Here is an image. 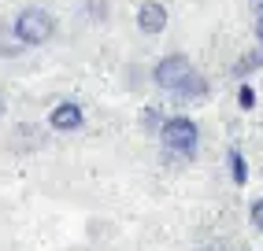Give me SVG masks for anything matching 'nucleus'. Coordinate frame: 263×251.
Returning a JSON list of instances; mask_svg holds the SVG:
<instances>
[{
	"label": "nucleus",
	"mask_w": 263,
	"mask_h": 251,
	"mask_svg": "<svg viewBox=\"0 0 263 251\" xmlns=\"http://www.w3.org/2000/svg\"><path fill=\"white\" fill-rule=\"evenodd\" d=\"M15 37H19L26 48H37V45H48L52 33H56V19H52L48 8H23L19 15H15Z\"/></svg>",
	"instance_id": "nucleus-1"
},
{
	"label": "nucleus",
	"mask_w": 263,
	"mask_h": 251,
	"mask_svg": "<svg viewBox=\"0 0 263 251\" xmlns=\"http://www.w3.org/2000/svg\"><path fill=\"white\" fill-rule=\"evenodd\" d=\"M160 140H163L167 152L193 155V152H197V140H200V130H197V122H193V118L174 115V118H163V126H160Z\"/></svg>",
	"instance_id": "nucleus-2"
},
{
	"label": "nucleus",
	"mask_w": 263,
	"mask_h": 251,
	"mask_svg": "<svg viewBox=\"0 0 263 251\" xmlns=\"http://www.w3.org/2000/svg\"><path fill=\"white\" fill-rule=\"evenodd\" d=\"M189 74H193V63H189L185 56H167V59L156 63V70H152L156 85H160V89H171V93H178V85H182Z\"/></svg>",
	"instance_id": "nucleus-3"
},
{
	"label": "nucleus",
	"mask_w": 263,
	"mask_h": 251,
	"mask_svg": "<svg viewBox=\"0 0 263 251\" xmlns=\"http://www.w3.org/2000/svg\"><path fill=\"white\" fill-rule=\"evenodd\" d=\"M82 122H85V115L78 103H56L48 115V126L56 133H74V130H82Z\"/></svg>",
	"instance_id": "nucleus-4"
},
{
	"label": "nucleus",
	"mask_w": 263,
	"mask_h": 251,
	"mask_svg": "<svg viewBox=\"0 0 263 251\" xmlns=\"http://www.w3.org/2000/svg\"><path fill=\"white\" fill-rule=\"evenodd\" d=\"M163 26H167V11H163V4L145 0V4L137 8V30H141V33H163Z\"/></svg>",
	"instance_id": "nucleus-5"
},
{
	"label": "nucleus",
	"mask_w": 263,
	"mask_h": 251,
	"mask_svg": "<svg viewBox=\"0 0 263 251\" xmlns=\"http://www.w3.org/2000/svg\"><path fill=\"white\" fill-rule=\"evenodd\" d=\"M204 93H208V78L197 74V70H193V74L178 85V96H189V100H197V96H204Z\"/></svg>",
	"instance_id": "nucleus-6"
},
{
	"label": "nucleus",
	"mask_w": 263,
	"mask_h": 251,
	"mask_svg": "<svg viewBox=\"0 0 263 251\" xmlns=\"http://www.w3.org/2000/svg\"><path fill=\"white\" fill-rule=\"evenodd\" d=\"M259 67H263V48L245 52V56L237 59V67H234V74H237V78H245V74H252V70H259Z\"/></svg>",
	"instance_id": "nucleus-7"
},
{
	"label": "nucleus",
	"mask_w": 263,
	"mask_h": 251,
	"mask_svg": "<svg viewBox=\"0 0 263 251\" xmlns=\"http://www.w3.org/2000/svg\"><path fill=\"white\" fill-rule=\"evenodd\" d=\"M226 159H230V177H234L237 185H245V181H249V163H245V155H241L237 148H230V155H226Z\"/></svg>",
	"instance_id": "nucleus-8"
},
{
	"label": "nucleus",
	"mask_w": 263,
	"mask_h": 251,
	"mask_svg": "<svg viewBox=\"0 0 263 251\" xmlns=\"http://www.w3.org/2000/svg\"><path fill=\"white\" fill-rule=\"evenodd\" d=\"M26 45L15 37V30H0V56H19Z\"/></svg>",
	"instance_id": "nucleus-9"
},
{
	"label": "nucleus",
	"mask_w": 263,
	"mask_h": 251,
	"mask_svg": "<svg viewBox=\"0 0 263 251\" xmlns=\"http://www.w3.org/2000/svg\"><path fill=\"white\" fill-rule=\"evenodd\" d=\"M252 225L263 233V200H256V203H252Z\"/></svg>",
	"instance_id": "nucleus-10"
},
{
	"label": "nucleus",
	"mask_w": 263,
	"mask_h": 251,
	"mask_svg": "<svg viewBox=\"0 0 263 251\" xmlns=\"http://www.w3.org/2000/svg\"><path fill=\"white\" fill-rule=\"evenodd\" d=\"M252 103H256V93H252L249 85H241V107H245V111H249Z\"/></svg>",
	"instance_id": "nucleus-11"
},
{
	"label": "nucleus",
	"mask_w": 263,
	"mask_h": 251,
	"mask_svg": "<svg viewBox=\"0 0 263 251\" xmlns=\"http://www.w3.org/2000/svg\"><path fill=\"white\" fill-rule=\"evenodd\" d=\"M145 126H148V130H156V126H163V122H160V111H156V107H148V111H145Z\"/></svg>",
	"instance_id": "nucleus-12"
},
{
	"label": "nucleus",
	"mask_w": 263,
	"mask_h": 251,
	"mask_svg": "<svg viewBox=\"0 0 263 251\" xmlns=\"http://www.w3.org/2000/svg\"><path fill=\"white\" fill-rule=\"evenodd\" d=\"M256 41L263 45V15H256Z\"/></svg>",
	"instance_id": "nucleus-13"
},
{
	"label": "nucleus",
	"mask_w": 263,
	"mask_h": 251,
	"mask_svg": "<svg viewBox=\"0 0 263 251\" xmlns=\"http://www.w3.org/2000/svg\"><path fill=\"white\" fill-rule=\"evenodd\" d=\"M249 8H252V15H263V0H249Z\"/></svg>",
	"instance_id": "nucleus-14"
},
{
	"label": "nucleus",
	"mask_w": 263,
	"mask_h": 251,
	"mask_svg": "<svg viewBox=\"0 0 263 251\" xmlns=\"http://www.w3.org/2000/svg\"><path fill=\"white\" fill-rule=\"evenodd\" d=\"M0 118H4V96H0Z\"/></svg>",
	"instance_id": "nucleus-15"
}]
</instances>
